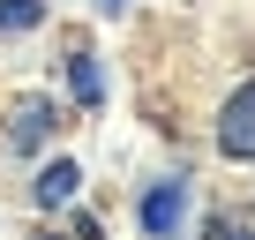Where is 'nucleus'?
<instances>
[{
	"label": "nucleus",
	"mask_w": 255,
	"mask_h": 240,
	"mask_svg": "<svg viewBox=\"0 0 255 240\" xmlns=\"http://www.w3.org/2000/svg\"><path fill=\"white\" fill-rule=\"evenodd\" d=\"M218 150L225 158H255V75L225 98V113H218Z\"/></svg>",
	"instance_id": "1"
},
{
	"label": "nucleus",
	"mask_w": 255,
	"mask_h": 240,
	"mask_svg": "<svg viewBox=\"0 0 255 240\" xmlns=\"http://www.w3.org/2000/svg\"><path fill=\"white\" fill-rule=\"evenodd\" d=\"M180 210H188V180H158V188L135 203V218H143L150 240H173V233H180Z\"/></svg>",
	"instance_id": "2"
},
{
	"label": "nucleus",
	"mask_w": 255,
	"mask_h": 240,
	"mask_svg": "<svg viewBox=\"0 0 255 240\" xmlns=\"http://www.w3.org/2000/svg\"><path fill=\"white\" fill-rule=\"evenodd\" d=\"M53 128H60V113H53L45 98H23V105H15V120H8V150H38Z\"/></svg>",
	"instance_id": "3"
},
{
	"label": "nucleus",
	"mask_w": 255,
	"mask_h": 240,
	"mask_svg": "<svg viewBox=\"0 0 255 240\" xmlns=\"http://www.w3.org/2000/svg\"><path fill=\"white\" fill-rule=\"evenodd\" d=\"M75 188H83V173H75V158H53V165L38 173V188H30V195H38L45 210H60V203H75Z\"/></svg>",
	"instance_id": "4"
},
{
	"label": "nucleus",
	"mask_w": 255,
	"mask_h": 240,
	"mask_svg": "<svg viewBox=\"0 0 255 240\" xmlns=\"http://www.w3.org/2000/svg\"><path fill=\"white\" fill-rule=\"evenodd\" d=\"M68 90H75V105H105V68L90 53H68Z\"/></svg>",
	"instance_id": "5"
},
{
	"label": "nucleus",
	"mask_w": 255,
	"mask_h": 240,
	"mask_svg": "<svg viewBox=\"0 0 255 240\" xmlns=\"http://www.w3.org/2000/svg\"><path fill=\"white\" fill-rule=\"evenodd\" d=\"M38 23H45V0H0V38L38 30Z\"/></svg>",
	"instance_id": "6"
},
{
	"label": "nucleus",
	"mask_w": 255,
	"mask_h": 240,
	"mask_svg": "<svg viewBox=\"0 0 255 240\" xmlns=\"http://www.w3.org/2000/svg\"><path fill=\"white\" fill-rule=\"evenodd\" d=\"M203 240H255V225H248L240 210H210V218H203Z\"/></svg>",
	"instance_id": "7"
},
{
	"label": "nucleus",
	"mask_w": 255,
	"mask_h": 240,
	"mask_svg": "<svg viewBox=\"0 0 255 240\" xmlns=\"http://www.w3.org/2000/svg\"><path fill=\"white\" fill-rule=\"evenodd\" d=\"M38 240H68V233H38Z\"/></svg>",
	"instance_id": "8"
},
{
	"label": "nucleus",
	"mask_w": 255,
	"mask_h": 240,
	"mask_svg": "<svg viewBox=\"0 0 255 240\" xmlns=\"http://www.w3.org/2000/svg\"><path fill=\"white\" fill-rule=\"evenodd\" d=\"M105 8H128V0H105Z\"/></svg>",
	"instance_id": "9"
}]
</instances>
